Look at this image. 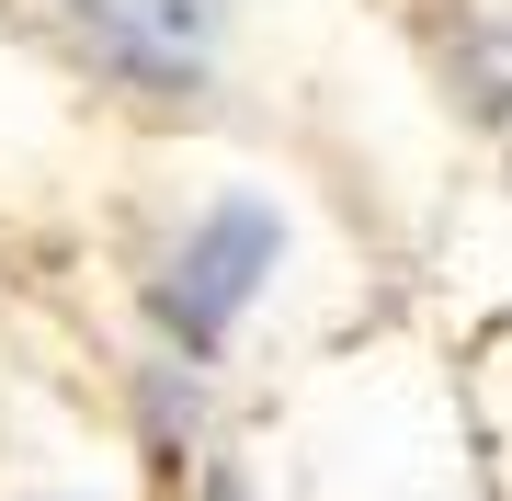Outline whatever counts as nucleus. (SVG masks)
<instances>
[{"instance_id":"nucleus-2","label":"nucleus","mask_w":512,"mask_h":501,"mask_svg":"<svg viewBox=\"0 0 512 501\" xmlns=\"http://www.w3.org/2000/svg\"><path fill=\"white\" fill-rule=\"evenodd\" d=\"M262 274H274V217H251V205H239V217H217L183 262H171V319H183L194 342H217L228 319L251 308Z\"/></svg>"},{"instance_id":"nucleus-1","label":"nucleus","mask_w":512,"mask_h":501,"mask_svg":"<svg viewBox=\"0 0 512 501\" xmlns=\"http://www.w3.org/2000/svg\"><path fill=\"white\" fill-rule=\"evenodd\" d=\"M69 12H80V35L103 57H126L137 80H194L205 57H217L228 0H69Z\"/></svg>"}]
</instances>
